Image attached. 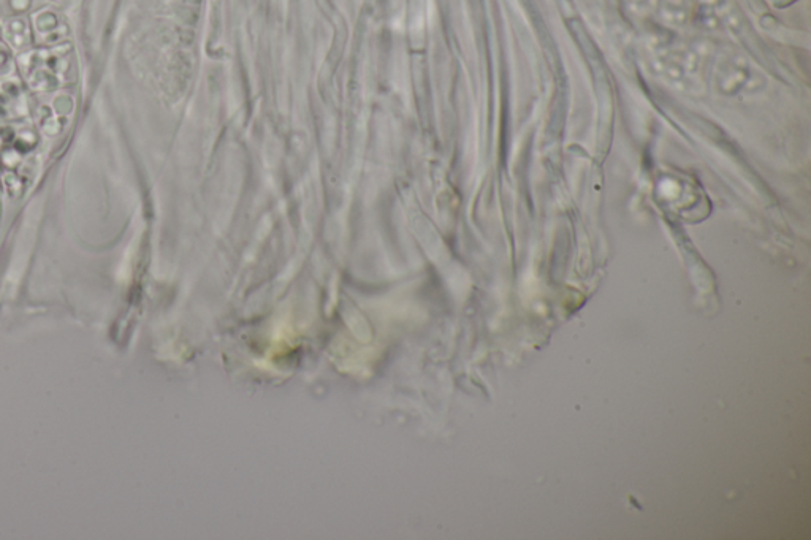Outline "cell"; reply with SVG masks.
Here are the masks:
<instances>
[{"label": "cell", "mask_w": 811, "mask_h": 540, "mask_svg": "<svg viewBox=\"0 0 811 540\" xmlns=\"http://www.w3.org/2000/svg\"><path fill=\"white\" fill-rule=\"evenodd\" d=\"M8 40L18 50L29 43V31H27V26L23 20H15L10 23V26H8Z\"/></svg>", "instance_id": "5b68a950"}, {"label": "cell", "mask_w": 811, "mask_h": 540, "mask_svg": "<svg viewBox=\"0 0 811 540\" xmlns=\"http://www.w3.org/2000/svg\"><path fill=\"white\" fill-rule=\"evenodd\" d=\"M37 146V135L27 126L0 127V157L5 167L13 168Z\"/></svg>", "instance_id": "7a4b0ae2"}, {"label": "cell", "mask_w": 811, "mask_h": 540, "mask_svg": "<svg viewBox=\"0 0 811 540\" xmlns=\"http://www.w3.org/2000/svg\"><path fill=\"white\" fill-rule=\"evenodd\" d=\"M35 29L43 43L59 42L65 35V26L59 20L58 15L48 12V10L35 15Z\"/></svg>", "instance_id": "3957f363"}, {"label": "cell", "mask_w": 811, "mask_h": 540, "mask_svg": "<svg viewBox=\"0 0 811 540\" xmlns=\"http://www.w3.org/2000/svg\"><path fill=\"white\" fill-rule=\"evenodd\" d=\"M70 48H56L51 51H39L29 54L24 62V72L35 91L50 92L62 81L69 78Z\"/></svg>", "instance_id": "6da1fadb"}, {"label": "cell", "mask_w": 811, "mask_h": 540, "mask_svg": "<svg viewBox=\"0 0 811 540\" xmlns=\"http://www.w3.org/2000/svg\"><path fill=\"white\" fill-rule=\"evenodd\" d=\"M23 111V97L18 84H0V118H13Z\"/></svg>", "instance_id": "277c9868"}, {"label": "cell", "mask_w": 811, "mask_h": 540, "mask_svg": "<svg viewBox=\"0 0 811 540\" xmlns=\"http://www.w3.org/2000/svg\"><path fill=\"white\" fill-rule=\"evenodd\" d=\"M10 65H12V58L4 45H0V75L10 72Z\"/></svg>", "instance_id": "8992f818"}]
</instances>
